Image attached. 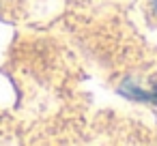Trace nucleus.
Returning <instances> with one entry per match:
<instances>
[{
	"mask_svg": "<svg viewBox=\"0 0 157 146\" xmlns=\"http://www.w3.org/2000/svg\"><path fill=\"white\" fill-rule=\"evenodd\" d=\"M153 7H155V13H157V0H155V2H153Z\"/></svg>",
	"mask_w": 157,
	"mask_h": 146,
	"instance_id": "1",
	"label": "nucleus"
}]
</instances>
